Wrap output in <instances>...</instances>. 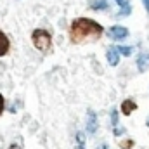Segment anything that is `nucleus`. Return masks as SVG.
I'll return each mask as SVG.
<instances>
[{
    "label": "nucleus",
    "instance_id": "obj_1",
    "mask_svg": "<svg viewBox=\"0 0 149 149\" xmlns=\"http://www.w3.org/2000/svg\"><path fill=\"white\" fill-rule=\"evenodd\" d=\"M101 33H102V26L92 19H87V17L74 19L71 23V28H70V37H71V42H74V43L99 38Z\"/></svg>",
    "mask_w": 149,
    "mask_h": 149
},
{
    "label": "nucleus",
    "instance_id": "obj_2",
    "mask_svg": "<svg viewBox=\"0 0 149 149\" xmlns=\"http://www.w3.org/2000/svg\"><path fill=\"white\" fill-rule=\"evenodd\" d=\"M31 40H33V45L37 47L38 50H42V52H45L50 47V43H52L50 33L45 31V30H35L33 35H31Z\"/></svg>",
    "mask_w": 149,
    "mask_h": 149
},
{
    "label": "nucleus",
    "instance_id": "obj_3",
    "mask_svg": "<svg viewBox=\"0 0 149 149\" xmlns=\"http://www.w3.org/2000/svg\"><path fill=\"white\" fill-rule=\"evenodd\" d=\"M108 35H109V38H113V40H123V38L128 37V30H127L125 26H111V28L108 30Z\"/></svg>",
    "mask_w": 149,
    "mask_h": 149
},
{
    "label": "nucleus",
    "instance_id": "obj_4",
    "mask_svg": "<svg viewBox=\"0 0 149 149\" xmlns=\"http://www.w3.org/2000/svg\"><path fill=\"white\" fill-rule=\"evenodd\" d=\"M95 130H97V116L92 109H88V113H87V132L95 134Z\"/></svg>",
    "mask_w": 149,
    "mask_h": 149
},
{
    "label": "nucleus",
    "instance_id": "obj_5",
    "mask_svg": "<svg viewBox=\"0 0 149 149\" xmlns=\"http://www.w3.org/2000/svg\"><path fill=\"white\" fill-rule=\"evenodd\" d=\"M106 57H108V63H109L111 66H116V64L120 63V52H118V49H116V47H109Z\"/></svg>",
    "mask_w": 149,
    "mask_h": 149
},
{
    "label": "nucleus",
    "instance_id": "obj_6",
    "mask_svg": "<svg viewBox=\"0 0 149 149\" xmlns=\"http://www.w3.org/2000/svg\"><path fill=\"white\" fill-rule=\"evenodd\" d=\"M137 68H139V71H146L149 68V52H142L137 57Z\"/></svg>",
    "mask_w": 149,
    "mask_h": 149
},
{
    "label": "nucleus",
    "instance_id": "obj_7",
    "mask_svg": "<svg viewBox=\"0 0 149 149\" xmlns=\"http://www.w3.org/2000/svg\"><path fill=\"white\" fill-rule=\"evenodd\" d=\"M9 47H10L9 38L5 37V33L0 31V56H5V54L9 52Z\"/></svg>",
    "mask_w": 149,
    "mask_h": 149
},
{
    "label": "nucleus",
    "instance_id": "obj_8",
    "mask_svg": "<svg viewBox=\"0 0 149 149\" xmlns=\"http://www.w3.org/2000/svg\"><path fill=\"white\" fill-rule=\"evenodd\" d=\"M135 108H137V104H135L134 101H130V99L123 101V104H121V111H123V114H130L132 111H135Z\"/></svg>",
    "mask_w": 149,
    "mask_h": 149
},
{
    "label": "nucleus",
    "instance_id": "obj_9",
    "mask_svg": "<svg viewBox=\"0 0 149 149\" xmlns=\"http://www.w3.org/2000/svg\"><path fill=\"white\" fill-rule=\"evenodd\" d=\"M116 3L121 7V10H120V14H121V16H128V14H130V10H132V9H130L128 0H116Z\"/></svg>",
    "mask_w": 149,
    "mask_h": 149
},
{
    "label": "nucleus",
    "instance_id": "obj_10",
    "mask_svg": "<svg viewBox=\"0 0 149 149\" xmlns=\"http://www.w3.org/2000/svg\"><path fill=\"white\" fill-rule=\"evenodd\" d=\"M76 142H78V149H85V135L81 132L76 134Z\"/></svg>",
    "mask_w": 149,
    "mask_h": 149
},
{
    "label": "nucleus",
    "instance_id": "obj_11",
    "mask_svg": "<svg viewBox=\"0 0 149 149\" xmlns=\"http://www.w3.org/2000/svg\"><path fill=\"white\" fill-rule=\"evenodd\" d=\"M116 49H118V52L123 54V56H130V54H132V47H128V45H120V47H116Z\"/></svg>",
    "mask_w": 149,
    "mask_h": 149
},
{
    "label": "nucleus",
    "instance_id": "obj_12",
    "mask_svg": "<svg viewBox=\"0 0 149 149\" xmlns=\"http://www.w3.org/2000/svg\"><path fill=\"white\" fill-rule=\"evenodd\" d=\"M92 9H95V10H99V9H106V0L94 2V3H92Z\"/></svg>",
    "mask_w": 149,
    "mask_h": 149
},
{
    "label": "nucleus",
    "instance_id": "obj_13",
    "mask_svg": "<svg viewBox=\"0 0 149 149\" xmlns=\"http://www.w3.org/2000/svg\"><path fill=\"white\" fill-rule=\"evenodd\" d=\"M111 123L114 125V127L118 125V111H116V109H113L111 111Z\"/></svg>",
    "mask_w": 149,
    "mask_h": 149
},
{
    "label": "nucleus",
    "instance_id": "obj_14",
    "mask_svg": "<svg viewBox=\"0 0 149 149\" xmlns=\"http://www.w3.org/2000/svg\"><path fill=\"white\" fill-rule=\"evenodd\" d=\"M132 146H134V142H132V141H127V142H123V144H121V148H123V149H130Z\"/></svg>",
    "mask_w": 149,
    "mask_h": 149
},
{
    "label": "nucleus",
    "instance_id": "obj_15",
    "mask_svg": "<svg viewBox=\"0 0 149 149\" xmlns=\"http://www.w3.org/2000/svg\"><path fill=\"white\" fill-rule=\"evenodd\" d=\"M123 132H125L123 128H114V135H121Z\"/></svg>",
    "mask_w": 149,
    "mask_h": 149
},
{
    "label": "nucleus",
    "instance_id": "obj_16",
    "mask_svg": "<svg viewBox=\"0 0 149 149\" xmlns=\"http://www.w3.org/2000/svg\"><path fill=\"white\" fill-rule=\"evenodd\" d=\"M3 111V97H2V94H0V114Z\"/></svg>",
    "mask_w": 149,
    "mask_h": 149
},
{
    "label": "nucleus",
    "instance_id": "obj_17",
    "mask_svg": "<svg viewBox=\"0 0 149 149\" xmlns=\"http://www.w3.org/2000/svg\"><path fill=\"white\" fill-rule=\"evenodd\" d=\"M144 2V7H146V10L149 12V0H142Z\"/></svg>",
    "mask_w": 149,
    "mask_h": 149
},
{
    "label": "nucleus",
    "instance_id": "obj_18",
    "mask_svg": "<svg viewBox=\"0 0 149 149\" xmlns=\"http://www.w3.org/2000/svg\"><path fill=\"white\" fill-rule=\"evenodd\" d=\"M97 149H109V148H108V144H101Z\"/></svg>",
    "mask_w": 149,
    "mask_h": 149
},
{
    "label": "nucleus",
    "instance_id": "obj_19",
    "mask_svg": "<svg viewBox=\"0 0 149 149\" xmlns=\"http://www.w3.org/2000/svg\"><path fill=\"white\" fill-rule=\"evenodd\" d=\"M9 149H21V148H19V146H16V144H12V146H10Z\"/></svg>",
    "mask_w": 149,
    "mask_h": 149
}]
</instances>
